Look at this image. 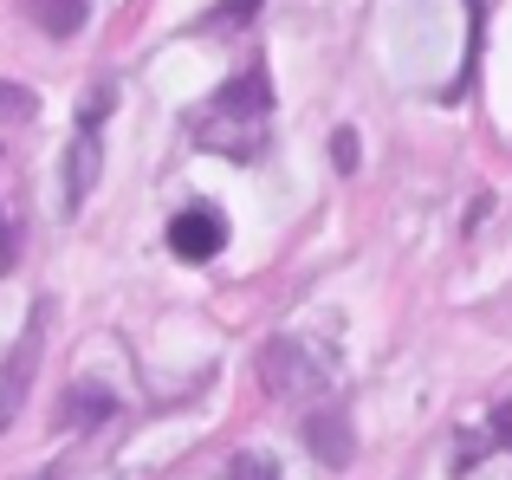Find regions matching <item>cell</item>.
<instances>
[{"mask_svg": "<svg viewBox=\"0 0 512 480\" xmlns=\"http://www.w3.org/2000/svg\"><path fill=\"white\" fill-rule=\"evenodd\" d=\"M266 124H273V78H266L260 65H247V72H234L208 104H201L195 143L201 150L234 156V163H247V156L266 150Z\"/></svg>", "mask_w": 512, "mask_h": 480, "instance_id": "6da1fadb", "label": "cell"}, {"mask_svg": "<svg viewBox=\"0 0 512 480\" xmlns=\"http://www.w3.org/2000/svg\"><path fill=\"white\" fill-rule=\"evenodd\" d=\"M260 377L273 396H325L338 383V351L305 338V331H292V338H273L260 351Z\"/></svg>", "mask_w": 512, "mask_h": 480, "instance_id": "7a4b0ae2", "label": "cell"}, {"mask_svg": "<svg viewBox=\"0 0 512 480\" xmlns=\"http://www.w3.org/2000/svg\"><path fill=\"white\" fill-rule=\"evenodd\" d=\"M46 312H52V305H33L20 344H13L7 364H0V435L13 429V416H20L26 396H33V370H39V351H46Z\"/></svg>", "mask_w": 512, "mask_h": 480, "instance_id": "3957f363", "label": "cell"}, {"mask_svg": "<svg viewBox=\"0 0 512 480\" xmlns=\"http://www.w3.org/2000/svg\"><path fill=\"white\" fill-rule=\"evenodd\" d=\"M169 247L182 253V260H214V253L227 247V221L214 202H188L182 215L169 221Z\"/></svg>", "mask_w": 512, "mask_h": 480, "instance_id": "277c9868", "label": "cell"}, {"mask_svg": "<svg viewBox=\"0 0 512 480\" xmlns=\"http://www.w3.org/2000/svg\"><path fill=\"white\" fill-rule=\"evenodd\" d=\"M91 182H98V137H91V130H78L72 150H65V215H78V208H85Z\"/></svg>", "mask_w": 512, "mask_h": 480, "instance_id": "5b68a950", "label": "cell"}, {"mask_svg": "<svg viewBox=\"0 0 512 480\" xmlns=\"http://www.w3.org/2000/svg\"><path fill=\"white\" fill-rule=\"evenodd\" d=\"M20 7H26V20H33L39 33H52V39H72L78 26H85L91 0H20Z\"/></svg>", "mask_w": 512, "mask_h": 480, "instance_id": "8992f818", "label": "cell"}, {"mask_svg": "<svg viewBox=\"0 0 512 480\" xmlns=\"http://www.w3.org/2000/svg\"><path fill=\"white\" fill-rule=\"evenodd\" d=\"M305 448H312L325 468H344L357 442H350V422L344 416H312V422H305Z\"/></svg>", "mask_w": 512, "mask_h": 480, "instance_id": "52a82bcc", "label": "cell"}, {"mask_svg": "<svg viewBox=\"0 0 512 480\" xmlns=\"http://www.w3.org/2000/svg\"><path fill=\"white\" fill-rule=\"evenodd\" d=\"M111 409H117V396L104 390V383H78V390L65 396V409H59V429H78L85 416H91V422H104Z\"/></svg>", "mask_w": 512, "mask_h": 480, "instance_id": "ba28073f", "label": "cell"}, {"mask_svg": "<svg viewBox=\"0 0 512 480\" xmlns=\"http://www.w3.org/2000/svg\"><path fill=\"white\" fill-rule=\"evenodd\" d=\"M0 117H7V124H26V117H39V98L26 85H13V78H0Z\"/></svg>", "mask_w": 512, "mask_h": 480, "instance_id": "9c48e42d", "label": "cell"}, {"mask_svg": "<svg viewBox=\"0 0 512 480\" xmlns=\"http://www.w3.org/2000/svg\"><path fill=\"white\" fill-rule=\"evenodd\" d=\"M111 98H117L111 85H98V91H91V98L78 104V130H91V137H98V124H104V111H111Z\"/></svg>", "mask_w": 512, "mask_h": 480, "instance_id": "30bf717a", "label": "cell"}, {"mask_svg": "<svg viewBox=\"0 0 512 480\" xmlns=\"http://www.w3.org/2000/svg\"><path fill=\"white\" fill-rule=\"evenodd\" d=\"M227 480H279V468L266 455H240V461H227Z\"/></svg>", "mask_w": 512, "mask_h": 480, "instance_id": "8fae6325", "label": "cell"}, {"mask_svg": "<svg viewBox=\"0 0 512 480\" xmlns=\"http://www.w3.org/2000/svg\"><path fill=\"white\" fill-rule=\"evenodd\" d=\"M240 20H253V0H221L208 26H240Z\"/></svg>", "mask_w": 512, "mask_h": 480, "instance_id": "7c38bea8", "label": "cell"}, {"mask_svg": "<svg viewBox=\"0 0 512 480\" xmlns=\"http://www.w3.org/2000/svg\"><path fill=\"white\" fill-rule=\"evenodd\" d=\"M331 156H338V169H357V137L338 130V137H331Z\"/></svg>", "mask_w": 512, "mask_h": 480, "instance_id": "4fadbf2b", "label": "cell"}, {"mask_svg": "<svg viewBox=\"0 0 512 480\" xmlns=\"http://www.w3.org/2000/svg\"><path fill=\"white\" fill-rule=\"evenodd\" d=\"M13 266V228H7V215H0V273Z\"/></svg>", "mask_w": 512, "mask_h": 480, "instance_id": "5bb4252c", "label": "cell"}, {"mask_svg": "<svg viewBox=\"0 0 512 480\" xmlns=\"http://www.w3.org/2000/svg\"><path fill=\"white\" fill-rule=\"evenodd\" d=\"M493 435H500V442H506V448H512V403H506V409H500V416H493Z\"/></svg>", "mask_w": 512, "mask_h": 480, "instance_id": "9a60e30c", "label": "cell"}]
</instances>
